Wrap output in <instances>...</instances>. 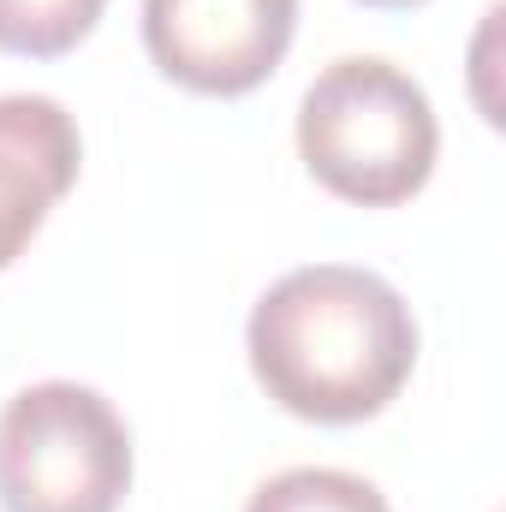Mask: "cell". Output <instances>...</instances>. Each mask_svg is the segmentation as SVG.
I'll return each mask as SVG.
<instances>
[{
  "label": "cell",
  "instance_id": "6",
  "mask_svg": "<svg viewBox=\"0 0 506 512\" xmlns=\"http://www.w3.org/2000/svg\"><path fill=\"white\" fill-rule=\"evenodd\" d=\"M108 0H0V48L24 60H54L72 54Z\"/></svg>",
  "mask_w": 506,
  "mask_h": 512
},
{
  "label": "cell",
  "instance_id": "1",
  "mask_svg": "<svg viewBox=\"0 0 506 512\" xmlns=\"http://www.w3.org/2000/svg\"><path fill=\"white\" fill-rule=\"evenodd\" d=\"M245 352L280 411L304 423H364L417 370V316L370 268L310 262L256 298Z\"/></svg>",
  "mask_w": 506,
  "mask_h": 512
},
{
  "label": "cell",
  "instance_id": "5",
  "mask_svg": "<svg viewBox=\"0 0 506 512\" xmlns=\"http://www.w3.org/2000/svg\"><path fill=\"white\" fill-rule=\"evenodd\" d=\"M84 143L54 96H0V268L42 233L48 209L78 185Z\"/></svg>",
  "mask_w": 506,
  "mask_h": 512
},
{
  "label": "cell",
  "instance_id": "8",
  "mask_svg": "<svg viewBox=\"0 0 506 512\" xmlns=\"http://www.w3.org/2000/svg\"><path fill=\"white\" fill-rule=\"evenodd\" d=\"M364 6H381V12H405V6H423V0H364Z\"/></svg>",
  "mask_w": 506,
  "mask_h": 512
},
{
  "label": "cell",
  "instance_id": "2",
  "mask_svg": "<svg viewBox=\"0 0 506 512\" xmlns=\"http://www.w3.org/2000/svg\"><path fill=\"white\" fill-rule=\"evenodd\" d=\"M298 155L322 191L358 209L411 203L441 155L429 90L376 54H346L298 102Z\"/></svg>",
  "mask_w": 506,
  "mask_h": 512
},
{
  "label": "cell",
  "instance_id": "3",
  "mask_svg": "<svg viewBox=\"0 0 506 512\" xmlns=\"http://www.w3.org/2000/svg\"><path fill=\"white\" fill-rule=\"evenodd\" d=\"M131 489V429L96 387L36 382L0 411V507L120 512Z\"/></svg>",
  "mask_w": 506,
  "mask_h": 512
},
{
  "label": "cell",
  "instance_id": "7",
  "mask_svg": "<svg viewBox=\"0 0 506 512\" xmlns=\"http://www.w3.org/2000/svg\"><path fill=\"white\" fill-rule=\"evenodd\" d=\"M245 512H393V507L381 501L376 483H364V477H352V471L298 465V471L268 477L251 495Z\"/></svg>",
  "mask_w": 506,
  "mask_h": 512
},
{
  "label": "cell",
  "instance_id": "4",
  "mask_svg": "<svg viewBox=\"0 0 506 512\" xmlns=\"http://www.w3.org/2000/svg\"><path fill=\"white\" fill-rule=\"evenodd\" d=\"M298 0H143L149 60L197 96H251L292 48Z\"/></svg>",
  "mask_w": 506,
  "mask_h": 512
}]
</instances>
